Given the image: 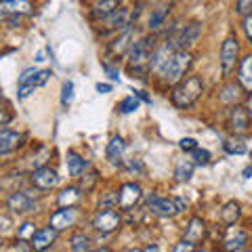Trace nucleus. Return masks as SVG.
<instances>
[{
  "label": "nucleus",
  "mask_w": 252,
  "mask_h": 252,
  "mask_svg": "<svg viewBox=\"0 0 252 252\" xmlns=\"http://www.w3.org/2000/svg\"><path fill=\"white\" fill-rule=\"evenodd\" d=\"M130 252H143V250H137V248H135V250H130Z\"/></svg>",
  "instance_id": "46"
},
{
  "label": "nucleus",
  "mask_w": 252,
  "mask_h": 252,
  "mask_svg": "<svg viewBox=\"0 0 252 252\" xmlns=\"http://www.w3.org/2000/svg\"><path fill=\"white\" fill-rule=\"evenodd\" d=\"M89 235H84V233H76L72 240H69V246H72L74 252H89Z\"/></svg>",
  "instance_id": "31"
},
{
  "label": "nucleus",
  "mask_w": 252,
  "mask_h": 252,
  "mask_svg": "<svg viewBox=\"0 0 252 252\" xmlns=\"http://www.w3.org/2000/svg\"><path fill=\"white\" fill-rule=\"evenodd\" d=\"M168 13H170L168 6H158V9L152 13V17H149V28L152 30L162 28L164 21H166V17H168Z\"/></svg>",
  "instance_id": "27"
},
{
  "label": "nucleus",
  "mask_w": 252,
  "mask_h": 252,
  "mask_svg": "<svg viewBox=\"0 0 252 252\" xmlns=\"http://www.w3.org/2000/svg\"><path fill=\"white\" fill-rule=\"evenodd\" d=\"M59 183V177L57 172L49 166H42V168H36L32 172V185L38 187V189H53L55 185Z\"/></svg>",
  "instance_id": "12"
},
{
  "label": "nucleus",
  "mask_w": 252,
  "mask_h": 252,
  "mask_svg": "<svg viewBox=\"0 0 252 252\" xmlns=\"http://www.w3.org/2000/svg\"><path fill=\"white\" fill-rule=\"evenodd\" d=\"M36 225L34 223H23L19 227V231H17V238L19 240H34V235H36Z\"/></svg>",
  "instance_id": "34"
},
{
  "label": "nucleus",
  "mask_w": 252,
  "mask_h": 252,
  "mask_svg": "<svg viewBox=\"0 0 252 252\" xmlns=\"http://www.w3.org/2000/svg\"><path fill=\"white\" fill-rule=\"evenodd\" d=\"M246 240H248V235L244 231L229 229V233H227V238H225V248L229 252H235V250H240V248L246 246Z\"/></svg>",
  "instance_id": "20"
},
{
  "label": "nucleus",
  "mask_w": 252,
  "mask_h": 252,
  "mask_svg": "<svg viewBox=\"0 0 252 252\" xmlns=\"http://www.w3.org/2000/svg\"><path fill=\"white\" fill-rule=\"evenodd\" d=\"M130 40H132V32H130V30H126L124 34L118 38V40H116L112 46H109V51H112V53H118V55H122V53L130 46Z\"/></svg>",
  "instance_id": "30"
},
{
  "label": "nucleus",
  "mask_w": 252,
  "mask_h": 252,
  "mask_svg": "<svg viewBox=\"0 0 252 252\" xmlns=\"http://www.w3.org/2000/svg\"><path fill=\"white\" fill-rule=\"evenodd\" d=\"M118 11V0H101V2L94 4V9H93V17H109L112 13Z\"/></svg>",
  "instance_id": "23"
},
{
  "label": "nucleus",
  "mask_w": 252,
  "mask_h": 252,
  "mask_svg": "<svg viewBox=\"0 0 252 252\" xmlns=\"http://www.w3.org/2000/svg\"><path fill=\"white\" fill-rule=\"evenodd\" d=\"M240 84L246 91H252V55L244 57L240 63Z\"/></svg>",
  "instance_id": "22"
},
{
  "label": "nucleus",
  "mask_w": 252,
  "mask_h": 252,
  "mask_svg": "<svg viewBox=\"0 0 252 252\" xmlns=\"http://www.w3.org/2000/svg\"><path fill=\"white\" fill-rule=\"evenodd\" d=\"M250 126V112L244 107H233L231 114H229V128L233 132H246Z\"/></svg>",
  "instance_id": "15"
},
{
  "label": "nucleus",
  "mask_w": 252,
  "mask_h": 252,
  "mask_svg": "<svg viewBox=\"0 0 252 252\" xmlns=\"http://www.w3.org/2000/svg\"><path fill=\"white\" fill-rule=\"evenodd\" d=\"M15 250H19V252H30V250H34V248L26 246V240H19V238H17V242H15Z\"/></svg>",
  "instance_id": "42"
},
{
  "label": "nucleus",
  "mask_w": 252,
  "mask_h": 252,
  "mask_svg": "<svg viewBox=\"0 0 252 252\" xmlns=\"http://www.w3.org/2000/svg\"><path fill=\"white\" fill-rule=\"evenodd\" d=\"M177 51L179 49L172 42H166V44H162L160 49H156L152 53V59H149V65H152L154 72L164 78V74H166V69H168L170 61H172V57H175Z\"/></svg>",
  "instance_id": "4"
},
{
  "label": "nucleus",
  "mask_w": 252,
  "mask_h": 252,
  "mask_svg": "<svg viewBox=\"0 0 252 252\" xmlns=\"http://www.w3.org/2000/svg\"><path fill=\"white\" fill-rule=\"evenodd\" d=\"M235 11H238L240 15H250L252 0H238V2H235Z\"/></svg>",
  "instance_id": "37"
},
{
  "label": "nucleus",
  "mask_w": 252,
  "mask_h": 252,
  "mask_svg": "<svg viewBox=\"0 0 252 252\" xmlns=\"http://www.w3.org/2000/svg\"><path fill=\"white\" fill-rule=\"evenodd\" d=\"M55 240H57V229H53V227H44V229H40L36 235H34V240H32V248H34L36 252H44V250H49Z\"/></svg>",
  "instance_id": "14"
},
{
  "label": "nucleus",
  "mask_w": 252,
  "mask_h": 252,
  "mask_svg": "<svg viewBox=\"0 0 252 252\" xmlns=\"http://www.w3.org/2000/svg\"><path fill=\"white\" fill-rule=\"evenodd\" d=\"M0 11H2L4 15H28L32 11V4L28 2V0H2L0 2Z\"/></svg>",
  "instance_id": "18"
},
{
  "label": "nucleus",
  "mask_w": 252,
  "mask_h": 252,
  "mask_svg": "<svg viewBox=\"0 0 252 252\" xmlns=\"http://www.w3.org/2000/svg\"><path fill=\"white\" fill-rule=\"evenodd\" d=\"M172 252H193V244H191V242H187V240H183L181 244H177Z\"/></svg>",
  "instance_id": "40"
},
{
  "label": "nucleus",
  "mask_w": 252,
  "mask_h": 252,
  "mask_svg": "<svg viewBox=\"0 0 252 252\" xmlns=\"http://www.w3.org/2000/svg\"><path fill=\"white\" fill-rule=\"evenodd\" d=\"M238 53H240V44L235 38H227L220 46V67H223V74H229L231 69L238 63Z\"/></svg>",
  "instance_id": "9"
},
{
  "label": "nucleus",
  "mask_w": 252,
  "mask_h": 252,
  "mask_svg": "<svg viewBox=\"0 0 252 252\" xmlns=\"http://www.w3.org/2000/svg\"><path fill=\"white\" fill-rule=\"evenodd\" d=\"M103 69H105V74H107V78L109 80H114V82H120V72H118L116 67H112V65H103Z\"/></svg>",
  "instance_id": "39"
},
{
  "label": "nucleus",
  "mask_w": 252,
  "mask_h": 252,
  "mask_svg": "<svg viewBox=\"0 0 252 252\" xmlns=\"http://www.w3.org/2000/svg\"><path fill=\"white\" fill-rule=\"evenodd\" d=\"M193 160L198 164H208L210 162V152L208 149H193Z\"/></svg>",
  "instance_id": "36"
},
{
  "label": "nucleus",
  "mask_w": 252,
  "mask_h": 252,
  "mask_svg": "<svg viewBox=\"0 0 252 252\" xmlns=\"http://www.w3.org/2000/svg\"><path fill=\"white\" fill-rule=\"evenodd\" d=\"M240 84H227L223 89V94H220V101H225V103H233L235 99L240 97Z\"/></svg>",
  "instance_id": "33"
},
{
  "label": "nucleus",
  "mask_w": 252,
  "mask_h": 252,
  "mask_svg": "<svg viewBox=\"0 0 252 252\" xmlns=\"http://www.w3.org/2000/svg\"><path fill=\"white\" fill-rule=\"evenodd\" d=\"M130 19H132L130 11L118 9L116 13L109 15V17H105V30H118V32H120V30H128Z\"/></svg>",
  "instance_id": "16"
},
{
  "label": "nucleus",
  "mask_w": 252,
  "mask_h": 252,
  "mask_svg": "<svg viewBox=\"0 0 252 252\" xmlns=\"http://www.w3.org/2000/svg\"><path fill=\"white\" fill-rule=\"evenodd\" d=\"M21 135L19 132H13V130H0V154H9L13 152L15 147L19 145Z\"/></svg>",
  "instance_id": "19"
},
{
  "label": "nucleus",
  "mask_w": 252,
  "mask_h": 252,
  "mask_svg": "<svg viewBox=\"0 0 252 252\" xmlns=\"http://www.w3.org/2000/svg\"><path fill=\"white\" fill-rule=\"evenodd\" d=\"M185 206H187L185 200L181 198L168 200V198H160V195H149L147 198V208L158 217H175L179 212H183Z\"/></svg>",
  "instance_id": "3"
},
{
  "label": "nucleus",
  "mask_w": 252,
  "mask_h": 252,
  "mask_svg": "<svg viewBox=\"0 0 252 252\" xmlns=\"http://www.w3.org/2000/svg\"><path fill=\"white\" fill-rule=\"evenodd\" d=\"M189 65H191V55H189L187 51H177L175 57H172L170 65L166 69V74H164V80L168 82H179L181 78L185 76V72L189 69Z\"/></svg>",
  "instance_id": "5"
},
{
  "label": "nucleus",
  "mask_w": 252,
  "mask_h": 252,
  "mask_svg": "<svg viewBox=\"0 0 252 252\" xmlns=\"http://www.w3.org/2000/svg\"><path fill=\"white\" fill-rule=\"evenodd\" d=\"M93 252H105V250H93Z\"/></svg>",
  "instance_id": "47"
},
{
  "label": "nucleus",
  "mask_w": 252,
  "mask_h": 252,
  "mask_svg": "<svg viewBox=\"0 0 252 252\" xmlns=\"http://www.w3.org/2000/svg\"><path fill=\"white\" fill-rule=\"evenodd\" d=\"M141 198H143V191L137 183H124L120 193H118V204H120V208H132L135 204H139Z\"/></svg>",
  "instance_id": "13"
},
{
  "label": "nucleus",
  "mask_w": 252,
  "mask_h": 252,
  "mask_svg": "<svg viewBox=\"0 0 252 252\" xmlns=\"http://www.w3.org/2000/svg\"><path fill=\"white\" fill-rule=\"evenodd\" d=\"M246 252H252V250H246Z\"/></svg>",
  "instance_id": "49"
},
{
  "label": "nucleus",
  "mask_w": 252,
  "mask_h": 252,
  "mask_svg": "<svg viewBox=\"0 0 252 252\" xmlns=\"http://www.w3.org/2000/svg\"><path fill=\"white\" fill-rule=\"evenodd\" d=\"M152 49H154V38H141V40H137L130 46V55H128L130 67L139 69L141 65H145V61L152 59Z\"/></svg>",
  "instance_id": "6"
},
{
  "label": "nucleus",
  "mask_w": 252,
  "mask_h": 252,
  "mask_svg": "<svg viewBox=\"0 0 252 252\" xmlns=\"http://www.w3.org/2000/svg\"><path fill=\"white\" fill-rule=\"evenodd\" d=\"M86 168H89V162H86L84 158H80L74 152L67 154V170H69V175L72 177H80Z\"/></svg>",
  "instance_id": "21"
},
{
  "label": "nucleus",
  "mask_w": 252,
  "mask_h": 252,
  "mask_svg": "<svg viewBox=\"0 0 252 252\" xmlns=\"http://www.w3.org/2000/svg\"><path fill=\"white\" fill-rule=\"evenodd\" d=\"M200 252H206V250H200Z\"/></svg>",
  "instance_id": "48"
},
{
  "label": "nucleus",
  "mask_w": 252,
  "mask_h": 252,
  "mask_svg": "<svg viewBox=\"0 0 252 252\" xmlns=\"http://www.w3.org/2000/svg\"><path fill=\"white\" fill-rule=\"evenodd\" d=\"M240 215H242L240 204H235V202H227L223 206V210H220V219H223L227 225H233L235 220L240 219Z\"/></svg>",
  "instance_id": "24"
},
{
  "label": "nucleus",
  "mask_w": 252,
  "mask_h": 252,
  "mask_svg": "<svg viewBox=\"0 0 252 252\" xmlns=\"http://www.w3.org/2000/svg\"><path fill=\"white\" fill-rule=\"evenodd\" d=\"M6 206H9V210L17 212V215H26V212L36 210V202L32 200V195L26 191H15L6 198Z\"/></svg>",
  "instance_id": "10"
},
{
  "label": "nucleus",
  "mask_w": 252,
  "mask_h": 252,
  "mask_svg": "<svg viewBox=\"0 0 252 252\" xmlns=\"http://www.w3.org/2000/svg\"><path fill=\"white\" fill-rule=\"evenodd\" d=\"M93 227L101 233H112L120 227V215H118L116 210H109V208L99 210L93 219Z\"/></svg>",
  "instance_id": "7"
},
{
  "label": "nucleus",
  "mask_w": 252,
  "mask_h": 252,
  "mask_svg": "<svg viewBox=\"0 0 252 252\" xmlns=\"http://www.w3.org/2000/svg\"><path fill=\"white\" fill-rule=\"evenodd\" d=\"M72 99H74V82H65L63 84V91H61V103L69 105Z\"/></svg>",
  "instance_id": "35"
},
{
  "label": "nucleus",
  "mask_w": 252,
  "mask_h": 252,
  "mask_svg": "<svg viewBox=\"0 0 252 252\" xmlns=\"http://www.w3.org/2000/svg\"><path fill=\"white\" fill-rule=\"evenodd\" d=\"M143 252H160V248H158L156 244H149V246H147V248H145Z\"/></svg>",
  "instance_id": "45"
},
{
  "label": "nucleus",
  "mask_w": 252,
  "mask_h": 252,
  "mask_svg": "<svg viewBox=\"0 0 252 252\" xmlns=\"http://www.w3.org/2000/svg\"><path fill=\"white\" fill-rule=\"evenodd\" d=\"M204 235H206V225H204V220H202L200 217L189 219L187 229H185V240H187V242H191L193 246H195L198 242L204 240Z\"/></svg>",
  "instance_id": "17"
},
{
  "label": "nucleus",
  "mask_w": 252,
  "mask_h": 252,
  "mask_svg": "<svg viewBox=\"0 0 252 252\" xmlns=\"http://www.w3.org/2000/svg\"><path fill=\"white\" fill-rule=\"evenodd\" d=\"M124 141L120 137H114L112 141H109V145H107V160L109 162H118L120 160V156L124 154Z\"/></svg>",
  "instance_id": "25"
},
{
  "label": "nucleus",
  "mask_w": 252,
  "mask_h": 252,
  "mask_svg": "<svg viewBox=\"0 0 252 252\" xmlns=\"http://www.w3.org/2000/svg\"><path fill=\"white\" fill-rule=\"evenodd\" d=\"M78 219V210L74 206H61V210L51 215V227L57 231H63L67 227H72Z\"/></svg>",
  "instance_id": "11"
},
{
  "label": "nucleus",
  "mask_w": 252,
  "mask_h": 252,
  "mask_svg": "<svg viewBox=\"0 0 252 252\" xmlns=\"http://www.w3.org/2000/svg\"><path fill=\"white\" fill-rule=\"evenodd\" d=\"M139 97L137 94H128V97H124L120 103H118V112L120 114H132L135 109H139Z\"/></svg>",
  "instance_id": "29"
},
{
  "label": "nucleus",
  "mask_w": 252,
  "mask_h": 252,
  "mask_svg": "<svg viewBox=\"0 0 252 252\" xmlns=\"http://www.w3.org/2000/svg\"><path fill=\"white\" fill-rule=\"evenodd\" d=\"M202 91H204L202 80L198 76H191V78H187V80L179 82L175 86V91H172V103L177 107H189L200 99Z\"/></svg>",
  "instance_id": "1"
},
{
  "label": "nucleus",
  "mask_w": 252,
  "mask_h": 252,
  "mask_svg": "<svg viewBox=\"0 0 252 252\" xmlns=\"http://www.w3.org/2000/svg\"><path fill=\"white\" fill-rule=\"evenodd\" d=\"M225 152L233 154V156H244L248 152V147L244 145L240 139H229V141H225Z\"/></svg>",
  "instance_id": "32"
},
{
  "label": "nucleus",
  "mask_w": 252,
  "mask_h": 252,
  "mask_svg": "<svg viewBox=\"0 0 252 252\" xmlns=\"http://www.w3.org/2000/svg\"><path fill=\"white\" fill-rule=\"evenodd\" d=\"M175 177L177 181H189L193 177V162H189V160H183V162H179L177 164V170H175Z\"/></svg>",
  "instance_id": "28"
},
{
  "label": "nucleus",
  "mask_w": 252,
  "mask_h": 252,
  "mask_svg": "<svg viewBox=\"0 0 252 252\" xmlns=\"http://www.w3.org/2000/svg\"><path fill=\"white\" fill-rule=\"evenodd\" d=\"M179 147L183 149V152H193V149H198V143H195V139L187 137V139H181L179 141Z\"/></svg>",
  "instance_id": "38"
},
{
  "label": "nucleus",
  "mask_w": 252,
  "mask_h": 252,
  "mask_svg": "<svg viewBox=\"0 0 252 252\" xmlns=\"http://www.w3.org/2000/svg\"><path fill=\"white\" fill-rule=\"evenodd\" d=\"M51 69H34L30 67L26 69L21 76H19V89H17V97L19 99H26L30 93H34L36 89H40L42 84L49 82L51 78Z\"/></svg>",
  "instance_id": "2"
},
{
  "label": "nucleus",
  "mask_w": 252,
  "mask_h": 252,
  "mask_svg": "<svg viewBox=\"0 0 252 252\" xmlns=\"http://www.w3.org/2000/svg\"><path fill=\"white\" fill-rule=\"evenodd\" d=\"M200 32H202L200 23H189V26H185V28L175 30V36H172L170 42L175 44L179 51H185L187 46H191L200 38Z\"/></svg>",
  "instance_id": "8"
},
{
  "label": "nucleus",
  "mask_w": 252,
  "mask_h": 252,
  "mask_svg": "<svg viewBox=\"0 0 252 252\" xmlns=\"http://www.w3.org/2000/svg\"><path fill=\"white\" fill-rule=\"evenodd\" d=\"M59 204L61 206H74V204L80 200V189H76V187H67V189H63V191L59 193Z\"/></svg>",
  "instance_id": "26"
},
{
  "label": "nucleus",
  "mask_w": 252,
  "mask_h": 252,
  "mask_svg": "<svg viewBox=\"0 0 252 252\" xmlns=\"http://www.w3.org/2000/svg\"><path fill=\"white\" fill-rule=\"evenodd\" d=\"M135 94H137V97H139L141 101H145V103H152V99H149V97H147V94H145L143 91H135Z\"/></svg>",
  "instance_id": "43"
},
{
  "label": "nucleus",
  "mask_w": 252,
  "mask_h": 252,
  "mask_svg": "<svg viewBox=\"0 0 252 252\" xmlns=\"http://www.w3.org/2000/svg\"><path fill=\"white\" fill-rule=\"evenodd\" d=\"M244 32H246L248 40L252 42V13H250V15H246V17H244Z\"/></svg>",
  "instance_id": "41"
},
{
  "label": "nucleus",
  "mask_w": 252,
  "mask_h": 252,
  "mask_svg": "<svg viewBox=\"0 0 252 252\" xmlns=\"http://www.w3.org/2000/svg\"><path fill=\"white\" fill-rule=\"evenodd\" d=\"M97 91L105 94V93H109V91H112V86H109V84H101V82H99V84H97Z\"/></svg>",
  "instance_id": "44"
}]
</instances>
